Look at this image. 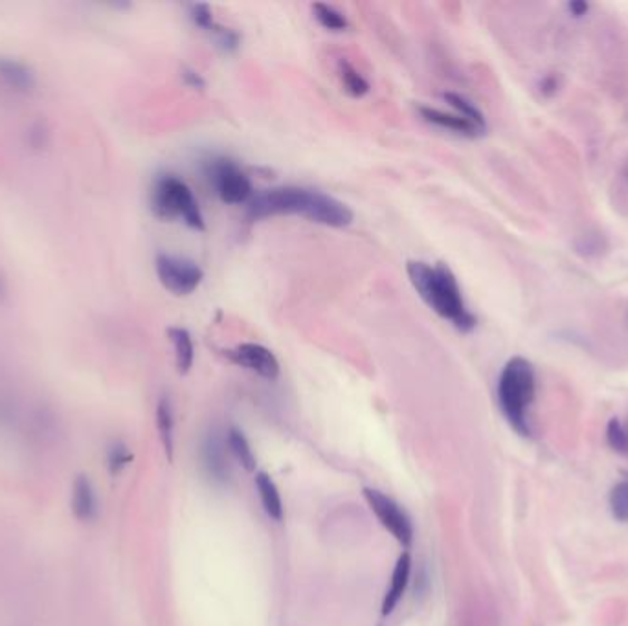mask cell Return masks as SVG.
<instances>
[{"instance_id":"obj_1","label":"cell","mask_w":628,"mask_h":626,"mask_svg":"<svg viewBox=\"0 0 628 626\" xmlns=\"http://www.w3.org/2000/svg\"><path fill=\"white\" fill-rule=\"evenodd\" d=\"M274 215H301L312 223L331 228H346L353 223V212L342 201L305 187H274L248 203V217L252 221Z\"/></svg>"},{"instance_id":"obj_2","label":"cell","mask_w":628,"mask_h":626,"mask_svg":"<svg viewBox=\"0 0 628 626\" xmlns=\"http://www.w3.org/2000/svg\"><path fill=\"white\" fill-rule=\"evenodd\" d=\"M406 272L410 283L421 299L461 333H471L478 320L467 308L460 283L445 263L428 265L424 261H408Z\"/></svg>"},{"instance_id":"obj_3","label":"cell","mask_w":628,"mask_h":626,"mask_svg":"<svg viewBox=\"0 0 628 626\" xmlns=\"http://www.w3.org/2000/svg\"><path fill=\"white\" fill-rule=\"evenodd\" d=\"M535 367L528 358L513 356L501 369L498 379V403L511 428L522 437H531L528 413L535 401Z\"/></svg>"},{"instance_id":"obj_4","label":"cell","mask_w":628,"mask_h":626,"mask_svg":"<svg viewBox=\"0 0 628 626\" xmlns=\"http://www.w3.org/2000/svg\"><path fill=\"white\" fill-rule=\"evenodd\" d=\"M151 210L158 219L164 221L180 219L186 226L197 232L206 228L201 206L192 187L182 178L169 173L157 176L151 187Z\"/></svg>"},{"instance_id":"obj_5","label":"cell","mask_w":628,"mask_h":626,"mask_svg":"<svg viewBox=\"0 0 628 626\" xmlns=\"http://www.w3.org/2000/svg\"><path fill=\"white\" fill-rule=\"evenodd\" d=\"M208 178L217 197L224 204H244L254 197V187L248 175L228 158H215L208 164Z\"/></svg>"},{"instance_id":"obj_6","label":"cell","mask_w":628,"mask_h":626,"mask_svg":"<svg viewBox=\"0 0 628 626\" xmlns=\"http://www.w3.org/2000/svg\"><path fill=\"white\" fill-rule=\"evenodd\" d=\"M155 270L162 287L175 296L194 294L205 280V270L195 261L171 254H158Z\"/></svg>"},{"instance_id":"obj_7","label":"cell","mask_w":628,"mask_h":626,"mask_svg":"<svg viewBox=\"0 0 628 626\" xmlns=\"http://www.w3.org/2000/svg\"><path fill=\"white\" fill-rule=\"evenodd\" d=\"M364 498L369 509L379 518L381 526L392 533V536L404 547L414 540V526L406 511L395 502L394 498L376 488H364Z\"/></svg>"},{"instance_id":"obj_8","label":"cell","mask_w":628,"mask_h":626,"mask_svg":"<svg viewBox=\"0 0 628 626\" xmlns=\"http://www.w3.org/2000/svg\"><path fill=\"white\" fill-rule=\"evenodd\" d=\"M226 355L233 364L260 375L263 379L276 381L280 377V362L276 355L262 344H239L233 349L226 351Z\"/></svg>"},{"instance_id":"obj_9","label":"cell","mask_w":628,"mask_h":626,"mask_svg":"<svg viewBox=\"0 0 628 626\" xmlns=\"http://www.w3.org/2000/svg\"><path fill=\"white\" fill-rule=\"evenodd\" d=\"M0 87L14 96L28 98L37 92L39 78L30 62L14 55H0Z\"/></svg>"},{"instance_id":"obj_10","label":"cell","mask_w":628,"mask_h":626,"mask_svg":"<svg viewBox=\"0 0 628 626\" xmlns=\"http://www.w3.org/2000/svg\"><path fill=\"white\" fill-rule=\"evenodd\" d=\"M201 465L206 478L219 487H224L232 479V465L228 458V443L226 440L212 432L206 435L201 447Z\"/></svg>"},{"instance_id":"obj_11","label":"cell","mask_w":628,"mask_h":626,"mask_svg":"<svg viewBox=\"0 0 628 626\" xmlns=\"http://www.w3.org/2000/svg\"><path fill=\"white\" fill-rule=\"evenodd\" d=\"M71 509L76 520L90 524L100 517V502L92 481L87 476H78L72 485Z\"/></svg>"},{"instance_id":"obj_12","label":"cell","mask_w":628,"mask_h":626,"mask_svg":"<svg viewBox=\"0 0 628 626\" xmlns=\"http://www.w3.org/2000/svg\"><path fill=\"white\" fill-rule=\"evenodd\" d=\"M419 114L423 116L424 121L435 125V128H442V129H449V131H454L461 137H469V138H478V137H483L485 131H481L480 128H476V125L469 119H465L463 116L460 114H447L443 110H439V109H433V107H419Z\"/></svg>"},{"instance_id":"obj_13","label":"cell","mask_w":628,"mask_h":626,"mask_svg":"<svg viewBox=\"0 0 628 626\" xmlns=\"http://www.w3.org/2000/svg\"><path fill=\"white\" fill-rule=\"evenodd\" d=\"M410 574H412V556L406 551L399 556L397 564L394 568L392 583H390V588H388L385 601H383V615H390L395 610V606L399 604V601L403 599V595L410 584Z\"/></svg>"},{"instance_id":"obj_14","label":"cell","mask_w":628,"mask_h":626,"mask_svg":"<svg viewBox=\"0 0 628 626\" xmlns=\"http://www.w3.org/2000/svg\"><path fill=\"white\" fill-rule=\"evenodd\" d=\"M167 335H169V340L175 347L176 369L180 375H186L187 371L192 369L194 358H195V347H194L192 335L187 333L184 327H169Z\"/></svg>"},{"instance_id":"obj_15","label":"cell","mask_w":628,"mask_h":626,"mask_svg":"<svg viewBox=\"0 0 628 626\" xmlns=\"http://www.w3.org/2000/svg\"><path fill=\"white\" fill-rule=\"evenodd\" d=\"M256 488L260 492V498H262V504H263V509L265 513L276 520V522H281L283 520V502H281V496H280V490L276 487V483L272 481V478L267 474V472H258L256 474Z\"/></svg>"},{"instance_id":"obj_16","label":"cell","mask_w":628,"mask_h":626,"mask_svg":"<svg viewBox=\"0 0 628 626\" xmlns=\"http://www.w3.org/2000/svg\"><path fill=\"white\" fill-rule=\"evenodd\" d=\"M226 443H228V451L232 452V456L239 461V465L246 470V472H254L256 470V456L252 447H250L246 435L239 430V428H230L226 433Z\"/></svg>"},{"instance_id":"obj_17","label":"cell","mask_w":628,"mask_h":626,"mask_svg":"<svg viewBox=\"0 0 628 626\" xmlns=\"http://www.w3.org/2000/svg\"><path fill=\"white\" fill-rule=\"evenodd\" d=\"M157 428L162 447L167 454V460H173V432H175V417H173V406L169 397H162L157 404Z\"/></svg>"},{"instance_id":"obj_18","label":"cell","mask_w":628,"mask_h":626,"mask_svg":"<svg viewBox=\"0 0 628 626\" xmlns=\"http://www.w3.org/2000/svg\"><path fill=\"white\" fill-rule=\"evenodd\" d=\"M338 76H340V81H342L346 92L353 98H362L371 89L367 80L346 59L338 61Z\"/></svg>"},{"instance_id":"obj_19","label":"cell","mask_w":628,"mask_h":626,"mask_svg":"<svg viewBox=\"0 0 628 626\" xmlns=\"http://www.w3.org/2000/svg\"><path fill=\"white\" fill-rule=\"evenodd\" d=\"M443 100H445L452 109H456L460 116H463L465 119L472 121V123L476 125V128H480L481 131L487 133V119H485L483 112H481L472 101H469L465 96L456 94V92H445V94H443Z\"/></svg>"},{"instance_id":"obj_20","label":"cell","mask_w":628,"mask_h":626,"mask_svg":"<svg viewBox=\"0 0 628 626\" xmlns=\"http://www.w3.org/2000/svg\"><path fill=\"white\" fill-rule=\"evenodd\" d=\"M312 14L320 23V26H324L329 32H346L349 28V21L346 19V15L331 5H326V3L312 5Z\"/></svg>"},{"instance_id":"obj_21","label":"cell","mask_w":628,"mask_h":626,"mask_svg":"<svg viewBox=\"0 0 628 626\" xmlns=\"http://www.w3.org/2000/svg\"><path fill=\"white\" fill-rule=\"evenodd\" d=\"M608 504H610V513H612V517H614L617 522L626 524V522H628V479L619 481V483L612 488Z\"/></svg>"},{"instance_id":"obj_22","label":"cell","mask_w":628,"mask_h":626,"mask_svg":"<svg viewBox=\"0 0 628 626\" xmlns=\"http://www.w3.org/2000/svg\"><path fill=\"white\" fill-rule=\"evenodd\" d=\"M131 461H133V454L125 443L114 441L107 449V467H109V472L112 476H118L119 472H123L125 469L129 467Z\"/></svg>"},{"instance_id":"obj_23","label":"cell","mask_w":628,"mask_h":626,"mask_svg":"<svg viewBox=\"0 0 628 626\" xmlns=\"http://www.w3.org/2000/svg\"><path fill=\"white\" fill-rule=\"evenodd\" d=\"M24 140H26V146L33 151H44L50 142H52V133L48 129V125L41 119L37 121H32L28 125V129L24 133Z\"/></svg>"},{"instance_id":"obj_24","label":"cell","mask_w":628,"mask_h":626,"mask_svg":"<svg viewBox=\"0 0 628 626\" xmlns=\"http://www.w3.org/2000/svg\"><path fill=\"white\" fill-rule=\"evenodd\" d=\"M606 441L617 454H628V430L617 417H612L606 424Z\"/></svg>"},{"instance_id":"obj_25","label":"cell","mask_w":628,"mask_h":626,"mask_svg":"<svg viewBox=\"0 0 628 626\" xmlns=\"http://www.w3.org/2000/svg\"><path fill=\"white\" fill-rule=\"evenodd\" d=\"M212 35H214L217 46H219L223 52H226V53L237 52V48H239V44H241L239 33L233 32V30H230V28H224V26H221V24H217V26L214 28Z\"/></svg>"},{"instance_id":"obj_26","label":"cell","mask_w":628,"mask_h":626,"mask_svg":"<svg viewBox=\"0 0 628 626\" xmlns=\"http://www.w3.org/2000/svg\"><path fill=\"white\" fill-rule=\"evenodd\" d=\"M190 19L194 21V24L208 33L214 32V28L217 26V23L214 21V15H212V10L208 5H192L190 6Z\"/></svg>"},{"instance_id":"obj_27","label":"cell","mask_w":628,"mask_h":626,"mask_svg":"<svg viewBox=\"0 0 628 626\" xmlns=\"http://www.w3.org/2000/svg\"><path fill=\"white\" fill-rule=\"evenodd\" d=\"M182 81L186 87H190L194 90H203L206 87L205 78L194 69H182Z\"/></svg>"},{"instance_id":"obj_28","label":"cell","mask_w":628,"mask_h":626,"mask_svg":"<svg viewBox=\"0 0 628 626\" xmlns=\"http://www.w3.org/2000/svg\"><path fill=\"white\" fill-rule=\"evenodd\" d=\"M558 89V80L555 76H546L542 81H540V92L544 96H553Z\"/></svg>"},{"instance_id":"obj_29","label":"cell","mask_w":628,"mask_h":626,"mask_svg":"<svg viewBox=\"0 0 628 626\" xmlns=\"http://www.w3.org/2000/svg\"><path fill=\"white\" fill-rule=\"evenodd\" d=\"M568 10H570V14H572V15H576V17H583V15H586V14H588L590 5H588V3H583V0H576V3H570V5H568Z\"/></svg>"},{"instance_id":"obj_30","label":"cell","mask_w":628,"mask_h":626,"mask_svg":"<svg viewBox=\"0 0 628 626\" xmlns=\"http://www.w3.org/2000/svg\"><path fill=\"white\" fill-rule=\"evenodd\" d=\"M8 296V281L0 276V303H3Z\"/></svg>"},{"instance_id":"obj_31","label":"cell","mask_w":628,"mask_h":626,"mask_svg":"<svg viewBox=\"0 0 628 626\" xmlns=\"http://www.w3.org/2000/svg\"><path fill=\"white\" fill-rule=\"evenodd\" d=\"M624 175H626V178H628V162H626V166H624Z\"/></svg>"},{"instance_id":"obj_32","label":"cell","mask_w":628,"mask_h":626,"mask_svg":"<svg viewBox=\"0 0 628 626\" xmlns=\"http://www.w3.org/2000/svg\"><path fill=\"white\" fill-rule=\"evenodd\" d=\"M624 428H626V430H628V424H624Z\"/></svg>"}]
</instances>
